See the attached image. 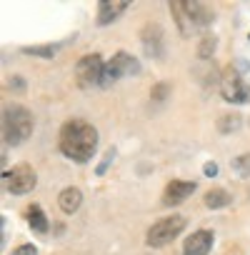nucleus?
Masks as SVG:
<instances>
[{"label": "nucleus", "instance_id": "f257e3e1", "mask_svg": "<svg viewBox=\"0 0 250 255\" xmlns=\"http://www.w3.org/2000/svg\"><path fill=\"white\" fill-rule=\"evenodd\" d=\"M58 148H60V153L68 160H73L78 165L90 163V158L98 150V130H95V125H90L83 118L65 120L63 128H60V133H58Z\"/></svg>", "mask_w": 250, "mask_h": 255}, {"label": "nucleus", "instance_id": "ddd939ff", "mask_svg": "<svg viewBox=\"0 0 250 255\" xmlns=\"http://www.w3.org/2000/svg\"><path fill=\"white\" fill-rule=\"evenodd\" d=\"M80 203H83V193H80V188L68 185V188H63L60 195H58V205H60V210H63L65 215H73V213L80 208Z\"/></svg>", "mask_w": 250, "mask_h": 255}, {"label": "nucleus", "instance_id": "f3484780", "mask_svg": "<svg viewBox=\"0 0 250 255\" xmlns=\"http://www.w3.org/2000/svg\"><path fill=\"white\" fill-rule=\"evenodd\" d=\"M240 125H243L240 115H235V113H223V115L218 118V133H223V135H230V133L240 130Z\"/></svg>", "mask_w": 250, "mask_h": 255}, {"label": "nucleus", "instance_id": "6e6552de", "mask_svg": "<svg viewBox=\"0 0 250 255\" xmlns=\"http://www.w3.org/2000/svg\"><path fill=\"white\" fill-rule=\"evenodd\" d=\"M140 40H143V48H145L148 55L163 58V53H165V38H163V28L158 23H148L140 30Z\"/></svg>", "mask_w": 250, "mask_h": 255}, {"label": "nucleus", "instance_id": "9b49d317", "mask_svg": "<svg viewBox=\"0 0 250 255\" xmlns=\"http://www.w3.org/2000/svg\"><path fill=\"white\" fill-rule=\"evenodd\" d=\"M130 3H125V0H103V3H98V25H110L115 23L125 10H128Z\"/></svg>", "mask_w": 250, "mask_h": 255}, {"label": "nucleus", "instance_id": "f8f14e48", "mask_svg": "<svg viewBox=\"0 0 250 255\" xmlns=\"http://www.w3.org/2000/svg\"><path fill=\"white\" fill-rule=\"evenodd\" d=\"M188 18H190L193 25L208 28V25L215 20V13H213L205 3H195V0H190V3H188Z\"/></svg>", "mask_w": 250, "mask_h": 255}, {"label": "nucleus", "instance_id": "6ab92c4d", "mask_svg": "<svg viewBox=\"0 0 250 255\" xmlns=\"http://www.w3.org/2000/svg\"><path fill=\"white\" fill-rule=\"evenodd\" d=\"M230 168L240 175V178H250V153H243L238 158L230 160Z\"/></svg>", "mask_w": 250, "mask_h": 255}, {"label": "nucleus", "instance_id": "9d476101", "mask_svg": "<svg viewBox=\"0 0 250 255\" xmlns=\"http://www.w3.org/2000/svg\"><path fill=\"white\" fill-rule=\"evenodd\" d=\"M195 183L193 180H170L163 190V203L165 205H180L183 200H188L195 193Z\"/></svg>", "mask_w": 250, "mask_h": 255}, {"label": "nucleus", "instance_id": "dca6fc26", "mask_svg": "<svg viewBox=\"0 0 250 255\" xmlns=\"http://www.w3.org/2000/svg\"><path fill=\"white\" fill-rule=\"evenodd\" d=\"M168 8H170V13H173V18H175V23H178V30H180L183 35H188V25H190L188 3H185V0H175V3H170Z\"/></svg>", "mask_w": 250, "mask_h": 255}, {"label": "nucleus", "instance_id": "b1692460", "mask_svg": "<svg viewBox=\"0 0 250 255\" xmlns=\"http://www.w3.org/2000/svg\"><path fill=\"white\" fill-rule=\"evenodd\" d=\"M203 173H205L208 178H215V175H218V163H213V160L205 163V165H203Z\"/></svg>", "mask_w": 250, "mask_h": 255}, {"label": "nucleus", "instance_id": "39448f33", "mask_svg": "<svg viewBox=\"0 0 250 255\" xmlns=\"http://www.w3.org/2000/svg\"><path fill=\"white\" fill-rule=\"evenodd\" d=\"M103 70H105V60L100 53H88L78 60L75 65V83L85 90L90 85H100V78H103Z\"/></svg>", "mask_w": 250, "mask_h": 255}, {"label": "nucleus", "instance_id": "4be33fe9", "mask_svg": "<svg viewBox=\"0 0 250 255\" xmlns=\"http://www.w3.org/2000/svg\"><path fill=\"white\" fill-rule=\"evenodd\" d=\"M10 255H38V248L30 245V243H25V245H18Z\"/></svg>", "mask_w": 250, "mask_h": 255}, {"label": "nucleus", "instance_id": "423d86ee", "mask_svg": "<svg viewBox=\"0 0 250 255\" xmlns=\"http://www.w3.org/2000/svg\"><path fill=\"white\" fill-rule=\"evenodd\" d=\"M35 183H38V175H35L33 165H28V163H18V165H13V168L5 173V188H8V193H13V195H25V193H30V190L35 188Z\"/></svg>", "mask_w": 250, "mask_h": 255}, {"label": "nucleus", "instance_id": "412c9836", "mask_svg": "<svg viewBox=\"0 0 250 255\" xmlns=\"http://www.w3.org/2000/svg\"><path fill=\"white\" fill-rule=\"evenodd\" d=\"M165 93H170V85H168V83H160V85H155V88L150 90L153 100H163V98H165Z\"/></svg>", "mask_w": 250, "mask_h": 255}, {"label": "nucleus", "instance_id": "0eeeda50", "mask_svg": "<svg viewBox=\"0 0 250 255\" xmlns=\"http://www.w3.org/2000/svg\"><path fill=\"white\" fill-rule=\"evenodd\" d=\"M220 93H223V98H225L228 103H233V105H245V103H250V83H248L243 75H238L235 70H228V73L223 75V80H220Z\"/></svg>", "mask_w": 250, "mask_h": 255}, {"label": "nucleus", "instance_id": "4468645a", "mask_svg": "<svg viewBox=\"0 0 250 255\" xmlns=\"http://www.w3.org/2000/svg\"><path fill=\"white\" fill-rule=\"evenodd\" d=\"M25 220H28L30 230H35V233H48V230H50L48 215L43 213V208H40L38 203H30V205L25 208Z\"/></svg>", "mask_w": 250, "mask_h": 255}, {"label": "nucleus", "instance_id": "20e7f679", "mask_svg": "<svg viewBox=\"0 0 250 255\" xmlns=\"http://www.w3.org/2000/svg\"><path fill=\"white\" fill-rule=\"evenodd\" d=\"M185 225H188V220H185L183 215L160 218L158 223L150 225V230H148V235H145V243H148L150 248H163V245L173 243V240L185 230Z\"/></svg>", "mask_w": 250, "mask_h": 255}, {"label": "nucleus", "instance_id": "1a4fd4ad", "mask_svg": "<svg viewBox=\"0 0 250 255\" xmlns=\"http://www.w3.org/2000/svg\"><path fill=\"white\" fill-rule=\"evenodd\" d=\"M213 243H215L213 230L200 228V230H195V233H190V235L185 238V243H183V255H208L210 248H213Z\"/></svg>", "mask_w": 250, "mask_h": 255}, {"label": "nucleus", "instance_id": "5701e85b", "mask_svg": "<svg viewBox=\"0 0 250 255\" xmlns=\"http://www.w3.org/2000/svg\"><path fill=\"white\" fill-rule=\"evenodd\" d=\"M113 155H115V150H108V153H105V158H103V163H100V165H98V170H95L98 175H103V173L108 170V165L113 163Z\"/></svg>", "mask_w": 250, "mask_h": 255}, {"label": "nucleus", "instance_id": "f03ea898", "mask_svg": "<svg viewBox=\"0 0 250 255\" xmlns=\"http://www.w3.org/2000/svg\"><path fill=\"white\" fill-rule=\"evenodd\" d=\"M33 130H35V120L25 105L10 103L3 108V140H5V145H10V148L23 145L33 135Z\"/></svg>", "mask_w": 250, "mask_h": 255}, {"label": "nucleus", "instance_id": "2eb2a0df", "mask_svg": "<svg viewBox=\"0 0 250 255\" xmlns=\"http://www.w3.org/2000/svg\"><path fill=\"white\" fill-rule=\"evenodd\" d=\"M203 203H205V208H210V210H220V208H228V205L233 203V195H230L228 190H223V188H210V190L205 193Z\"/></svg>", "mask_w": 250, "mask_h": 255}, {"label": "nucleus", "instance_id": "a211bd4d", "mask_svg": "<svg viewBox=\"0 0 250 255\" xmlns=\"http://www.w3.org/2000/svg\"><path fill=\"white\" fill-rule=\"evenodd\" d=\"M63 48V43H55V45H25L20 48L23 55H38V58H55V53Z\"/></svg>", "mask_w": 250, "mask_h": 255}, {"label": "nucleus", "instance_id": "7ed1b4c3", "mask_svg": "<svg viewBox=\"0 0 250 255\" xmlns=\"http://www.w3.org/2000/svg\"><path fill=\"white\" fill-rule=\"evenodd\" d=\"M138 73H140V63L135 60V55L125 53V50H118L105 63V70H103V78H100V88H110L118 80L128 78V75H138Z\"/></svg>", "mask_w": 250, "mask_h": 255}, {"label": "nucleus", "instance_id": "aec40b11", "mask_svg": "<svg viewBox=\"0 0 250 255\" xmlns=\"http://www.w3.org/2000/svg\"><path fill=\"white\" fill-rule=\"evenodd\" d=\"M215 45H218V40H215V35H205L203 40H200V45H198V58H210L213 55V50H215Z\"/></svg>", "mask_w": 250, "mask_h": 255}]
</instances>
